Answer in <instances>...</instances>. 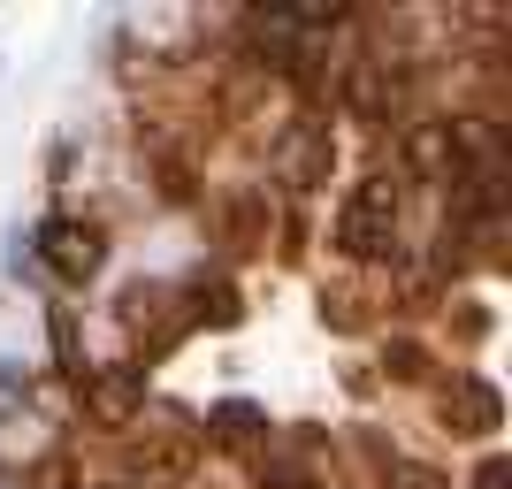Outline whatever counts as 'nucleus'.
Segmentation results:
<instances>
[{"instance_id": "f257e3e1", "label": "nucleus", "mask_w": 512, "mask_h": 489, "mask_svg": "<svg viewBox=\"0 0 512 489\" xmlns=\"http://www.w3.org/2000/svg\"><path fill=\"white\" fill-rule=\"evenodd\" d=\"M39 260L54 268L62 283H85V276H100V260H107V237H100V222L92 214H46L39 222Z\"/></svg>"}]
</instances>
